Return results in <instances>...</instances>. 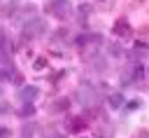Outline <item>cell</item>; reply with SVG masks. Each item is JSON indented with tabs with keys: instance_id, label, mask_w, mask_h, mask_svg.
Returning <instances> with one entry per match:
<instances>
[{
	"instance_id": "obj_1",
	"label": "cell",
	"mask_w": 149,
	"mask_h": 138,
	"mask_svg": "<svg viewBox=\"0 0 149 138\" xmlns=\"http://www.w3.org/2000/svg\"><path fill=\"white\" fill-rule=\"evenodd\" d=\"M21 33H23V37L35 40V37H40V35L47 33V21L40 19V16H30V19L26 21V26L21 28Z\"/></svg>"
},
{
	"instance_id": "obj_2",
	"label": "cell",
	"mask_w": 149,
	"mask_h": 138,
	"mask_svg": "<svg viewBox=\"0 0 149 138\" xmlns=\"http://www.w3.org/2000/svg\"><path fill=\"white\" fill-rule=\"evenodd\" d=\"M47 12L51 14V16H56V19H68L70 14H72V5H70V0H49V5H47Z\"/></svg>"
},
{
	"instance_id": "obj_3",
	"label": "cell",
	"mask_w": 149,
	"mask_h": 138,
	"mask_svg": "<svg viewBox=\"0 0 149 138\" xmlns=\"http://www.w3.org/2000/svg\"><path fill=\"white\" fill-rule=\"evenodd\" d=\"M74 96H77V103H81V105H93L98 101V91L93 89V84H79Z\"/></svg>"
},
{
	"instance_id": "obj_4",
	"label": "cell",
	"mask_w": 149,
	"mask_h": 138,
	"mask_svg": "<svg viewBox=\"0 0 149 138\" xmlns=\"http://www.w3.org/2000/svg\"><path fill=\"white\" fill-rule=\"evenodd\" d=\"M37 96H40V89L37 87H21L19 94H16V98L21 103H33V101H37Z\"/></svg>"
},
{
	"instance_id": "obj_5",
	"label": "cell",
	"mask_w": 149,
	"mask_h": 138,
	"mask_svg": "<svg viewBox=\"0 0 149 138\" xmlns=\"http://www.w3.org/2000/svg\"><path fill=\"white\" fill-rule=\"evenodd\" d=\"M114 33L121 35V37H128V35H130V26H128V21H126V19H119L116 26H114Z\"/></svg>"
},
{
	"instance_id": "obj_6",
	"label": "cell",
	"mask_w": 149,
	"mask_h": 138,
	"mask_svg": "<svg viewBox=\"0 0 149 138\" xmlns=\"http://www.w3.org/2000/svg\"><path fill=\"white\" fill-rule=\"evenodd\" d=\"M68 108H70V101H68V98H58V103H54V105H51V110H54V112H65Z\"/></svg>"
},
{
	"instance_id": "obj_7",
	"label": "cell",
	"mask_w": 149,
	"mask_h": 138,
	"mask_svg": "<svg viewBox=\"0 0 149 138\" xmlns=\"http://www.w3.org/2000/svg\"><path fill=\"white\" fill-rule=\"evenodd\" d=\"M33 115H35L33 103H23V108H19V117H33Z\"/></svg>"
},
{
	"instance_id": "obj_8",
	"label": "cell",
	"mask_w": 149,
	"mask_h": 138,
	"mask_svg": "<svg viewBox=\"0 0 149 138\" xmlns=\"http://www.w3.org/2000/svg\"><path fill=\"white\" fill-rule=\"evenodd\" d=\"M68 129H70V131H84V129H86V122H81L79 117H74L72 122H68Z\"/></svg>"
},
{
	"instance_id": "obj_9",
	"label": "cell",
	"mask_w": 149,
	"mask_h": 138,
	"mask_svg": "<svg viewBox=\"0 0 149 138\" xmlns=\"http://www.w3.org/2000/svg\"><path fill=\"white\" fill-rule=\"evenodd\" d=\"M107 103H109V108H114V110H116V108H121V105H123V96H121V94H112Z\"/></svg>"
},
{
	"instance_id": "obj_10",
	"label": "cell",
	"mask_w": 149,
	"mask_h": 138,
	"mask_svg": "<svg viewBox=\"0 0 149 138\" xmlns=\"http://www.w3.org/2000/svg\"><path fill=\"white\" fill-rule=\"evenodd\" d=\"M19 7H21V5H19L16 0H12V2H7V5H5V16H12V14H14V12L19 9Z\"/></svg>"
},
{
	"instance_id": "obj_11",
	"label": "cell",
	"mask_w": 149,
	"mask_h": 138,
	"mask_svg": "<svg viewBox=\"0 0 149 138\" xmlns=\"http://www.w3.org/2000/svg\"><path fill=\"white\" fill-rule=\"evenodd\" d=\"M33 68H35V70H44V68H47V58H44V56H37V58L33 61Z\"/></svg>"
},
{
	"instance_id": "obj_12",
	"label": "cell",
	"mask_w": 149,
	"mask_h": 138,
	"mask_svg": "<svg viewBox=\"0 0 149 138\" xmlns=\"http://www.w3.org/2000/svg\"><path fill=\"white\" fill-rule=\"evenodd\" d=\"M35 129H37L35 124H28V126H23V138H28V136H30V133H33Z\"/></svg>"
},
{
	"instance_id": "obj_13",
	"label": "cell",
	"mask_w": 149,
	"mask_h": 138,
	"mask_svg": "<svg viewBox=\"0 0 149 138\" xmlns=\"http://www.w3.org/2000/svg\"><path fill=\"white\" fill-rule=\"evenodd\" d=\"M9 136H12L9 129H0V138H9Z\"/></svg>"
},
{
	"instance_id": "obj_14",
	"label": "cell",
	"mask_w": 149,
	"mask_h": 138,
	"mask_svg": "<svg viewBox=\"0 0 149 138\" xmlns=\"http://www.w3.org/2000/svg\"><path fill=\"white\" fill-rule=\"evenodd\" d=\"M5 112H9V105L2 101V103H0V115H5Z\"/></svg>"
},
{
	"instance_id": "obj_15",
	"label": "cell",
	"mask_w": 149,
	"mask_h": 138,
	"mask_svg": "<svg viewBox=\"0 0 149 138\" xmlns=\"http://www.w3.org/2000/svg\"><path fill=\"white\" fill-rule=\"evenodd\" d=\"M9 77H12V75H9L7 70H0V80H9Z\"/></svg>"
},
{
	"instance_id": "obj_16",
	"label": "cell",
	"mask_w": 149,
	"mask_h": 138,
	"mask_svg": "<svg viewBox=\"0 0 149 138\" xmlns=\"http://www.w3.org/2000/svg\"><path fill=\"white\" fill-rule=\"evenodd\" d=\"M2 42H5V30L0 28V44H2Z\"/></svg>"
},
{
	"instance_id": "obj_17",
	"label": "cell",
	"mask_w": 149,
	"mask_h": 138,
	"mask_svg": "<svg viewBox=\"0 0 149 138\" xmlns=\"http://www.w3.org/2000/svg\"><path fill=\"white\" fill-rule=\"evenodd\" d=\"M0 96H2V89H0Z\"/></svg>"
},
{
	"instance_id": "obj_18",
	"label": "cell",
	"mask_w": 149,
	"mask_h": 138,
	"mask_svg": "<svg viewBox=\"0 0 149 138\" xmlns=\"http://www.w3.org/2000/svg\"><path fill=\"white\" fill-rule=\"evenodd\" d=\"M147 138H149V136H147Z\"/></svg>"
}]
</instances>
